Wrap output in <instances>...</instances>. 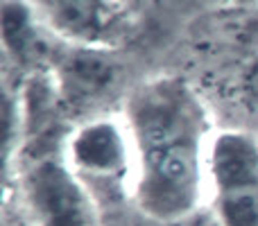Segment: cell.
<instances>
[{
    "mask_svg": "<svg viewBox=\"0 0 258 226\" xmlns=\"http://www.w3.org/2000/svg\"><path fill=\"white\" fill-rule=\"evenodd\" d=\"M122 120L134 147L132 195L161 224L190 217L206 183L211 131L206 104L181 77H156L132 91Z\"/></svg>",
    "mask_w": 258,
    "mask_h": 226,
    "instance_id": "1",
    "label": "cell"
},
{
    "mask_svg": "<svg viewBox=\"0 0 258 226\" xmlns=\"http://www.w3.org/2000/svg\"><path fill=\"white\" fill-rule=\"evenodd\" d=\"M206 183L220 226H258V138L240 129L215 131Z\"/></svg>",
    "mask_w": 258,
    "mask_h": 226,
    "instance_id": "2",
    "label": "cell"
},
{
    "mask_svg": "<svg viewBox=\"0 0 258 226\" xmlns=\"http://www.w3.org/2000/svg\"><path fill=\"white\" fill-rule=\"evenodd\" d=\"M21 195L32 226H98L95 197L68 168L63 152L27 161Z\"/></svg>",
    "mask_w": 258,
    "mask_h": 226,
    "instance_id": "3",
    "label": "cell"
},
{
    "mask_svg": "<svg viewBox=\"0 0 258 226\" xmlns=\"http://www.w3.org/2000/svg\"><path fill=\"white\" fill-rule=\"evenodd\" d=\"M63 159L95 197L134 186V147L122 118H91L68 136Z\"/></svg>",
    "mask_w": 258,
    "mask_h": 226,
    "instance_id": "4",
    "label": "cell"
},
{
    "mask_svg": "<svg viewBox=\"0 0 258 226\" xmlns=\"http://www.w3.org/2000/svg\"><path fill=\"white\" fill-rule=\"evenodd\" d=\"M41 25L77 48H102L120 18L118 0H27Z\"/></svg>",
    "mask_w": 258,
    "mask_h": 226,
    "instance_id": "5",
    "label": "cell"
},
{
    "mask_svg": "<svg viewBox=\"0 0 258 226\" xmlns=\"http://www.w3.org/2000/svg\"><path fill=\"white\" fill-rule=\"evenodd\" d=\"M57 63L59 93L73 107H86L95 102L116 84V63L109 61L100 48L73 45Z\"/></svg>",
    "mask_w": 258,
    "mask_h": 226,
    "instance_id": "6",
    "label": "cell"
},
{
    "mask_svg": "<svg viewBox=\"0 0 258 226\" xmlns=\"http://www.w3.org/2000/svg\"><path fill=\"white\" fill-rule=\"evenodd\" d=\"M36 18L34 9L27 0H5L3 7V43L9 54L16 57V61H27V57L34 54L36 41Z\"/></svg>",
    "mask_w": 258,
    "mask_h": 226,
    "instance_id": "7",
    "label": "cell"
},
{
    "mask_svg": "<svg viewBox=\"0 0 258 226\" xmlns=\"http://www.w3.org/2000/svg\"><path fill=\"white\" fill-rule=\"evenodd\" d=\"M245 93H247V100L254 104V109H258V63L251 68L245 80Z\"/></svg>",
    "mask_w": 258,
    "mask_h": 226,
    "instance_id": "8",
    "label": "cell"
}]
</instances>
